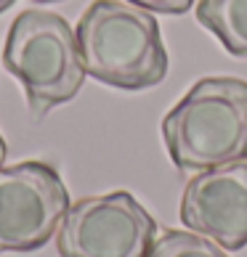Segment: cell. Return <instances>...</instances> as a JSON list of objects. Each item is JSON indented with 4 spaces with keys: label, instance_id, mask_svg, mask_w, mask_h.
Segmentation results:
<instances>
[{
    "label": "cell",
    "instance_id": "cell-7",
    "mask_svg": "<svg viewBox=\"0 0 247 257\" xmlns=\"http://www.w3.org/2000/svg\"><path fill=\"white\" fill-rule=\"evenodd\" d=\"M197 22L236 59H247V0H197Z\"/></svg>",
    "mask_w": 247,
    "mask_h": 257
},
{
    "label": "cell",
    "instance_id": "cell-10",
    "mask_svg": "<svg viewBox=\"0 0 247 257\" xmlns=\"http://www.w3.org/2000/svg\"><path fill=\"white\" fill-rule=\"evenodd\" d=\"M6 154H8V149H6V141H3V136H0V167H3V162H6Z\"/></svg>",
    "mask_w": 247,
    "mask_h": 257
},
{
    "label": "cell",
    "instance_id": "cell-11",
    "mask_svg": "<svg viewBox=\"0 0 247 257\" xmlns=\"http://www.w3.org/2000/svg\"><path fill=\"white\" fill-rule=\"evenodd\" d=\"M16 3V0H0V14H6L8 11V8H11Z\"/></svg>",
    "mask_w": 247,
    "mask_h": 257
},
{
    "label": "cell",
    "instance_id": "cell-9",
    "mask_svg": "<svg viewBox=\"0 0 247 257\" xmlns=\"http://www.w3.org/2000/svg\"><path fill=\"white\" fill-rule=\"evenodd\" d=\"M128 3L146 8L151 14H186L197 0H128Z\"/></svg>",
    "mask_w": 247,
    "mask_h": 257
},
{
    "label": "cell",
    "instance_id": "cell-6",
    "mask_svg": "<svg viewBox=\"0 0 247 257\" xmlns=\"http://www.w3.org/2000/svg\"><path fill=\"white\" fill-rule=\"evenodd\" d=\"M181 223L226 252L247 246V159L197 173L181 196Z\"/></svg>",
    "mask_w": 247,
    "mask_h": 257
},
{
    "label": "cell",
    "instance_id": "cell-12",
    "mask_svg": "<svg viewBox=\"0 0 247 257\" xmlns=\"http://www.w3.org/2000/svg\"><path fill=\"white\" fill-rule=\"evenodd\" d=\"M32 3H61V0H32Z\"/></svg>",
    "mask_w": 247,
    "mask_h": 257
},
{
    "label": "cell",
    "instance_id": "cell-8",
    "mask_svg": "<svg viewBox=\"0 0 247 257\" xmlns=\"http://www.w3.org/2000/svg\"><path fill=\"white\" fill-rule=\"evenodd\" d=\"M146 257H229L215 241L205 239L194 231L162 228Z\"/></svg>",
    "mask_w": 247,
    "mask_h": 257
},
{
    "label": "cell",
    "instance_id": "cell-4",
    "mask_svg": "<svg viewBox=\"0 0 247 257\" xmlns=\"http://www.w3.org/2000/svg\"><path fill=\"white\" fill-rule=\"evenodd\" d=\"M157 220L130 191L83 196L69 204L56 231L59 257H146Z\"/></svg>",
    "mask_w": 247,
    "mask_h": 257
},
{
    "label": "cell",
    "instance_id": "cell-3",
    "mask_svg": "<svg viewBox=\"0 0 247 257\" xmlns=\"http://www.w3.org/2000/svg\"><path fill=\"white\" fill-rule=\"evenodd\" d=\"M3 66L22 82L27 106L37 119L59 103L72 101L85 80L72 24L43 8H27L11 22Z\"/></svg>",
    "mask_w": 247,
    "mask_h": 257
},
{
    "label": "cell",
    "instance_id": "cell-1",
    "mask_svg": "<svg viewBox=\"0 0 247 257\" xmlns=\"http://www.w3.org/2000/svg\"><path fill=\"white\" fill-rule=\"evenodd\" d=\"M77 48L85 74L117 90H149L168 77V51L151 11L122 0H93L83 11Z\"/></svg>",
    "mask_w": 247,
    "mask_h": 257
},
{
    "label": "cell",
    "instance_id": "cell-5",
    "mask_svg": "<svg viewBox=\"0 0 247 257\" xmlns=\"http://www.w3.org/2000/svg\"><path fill=\"white\" fill-rule=\"evenodd\" d=\"M69 209L59 170L48 162L0 167V254H30L48 244Z\"/></svg>",
    "mask_w": 247,
    "mask_h": 257
},
{
    "label": "cell",
    "instance_id": "cell-2",
    "mask_svg": "<svg viewBox=\"0 0 247 257\" xmlns=\"http://www.w3.org/2000/svg\"><path fill=\"white\" fill-rule=\"evenodd\" d=\"M162 138L173 165L189 173L247 159V80H197L165 114Z\"/></svg>",
    "mask_w": 247,
    "mask_h": 257
}]
</instances>
